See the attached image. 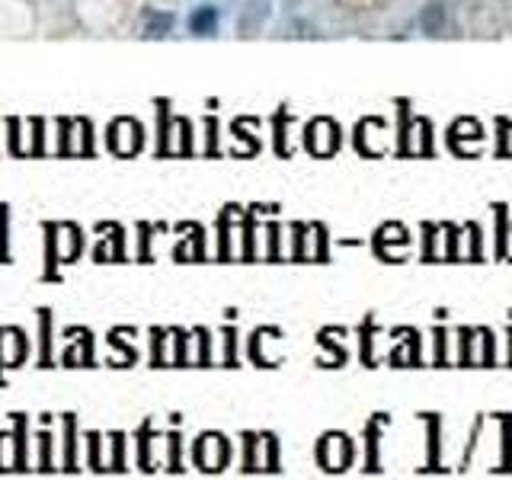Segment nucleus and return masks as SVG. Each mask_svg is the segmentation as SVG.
Instances as JSON below:
<instances>
[{"label":"nucleus","instance_id":"f257e3e1","mask_svg":"<svg viewBox=\"0 0 512 480\" xmlns=\"http://www.w3.org/2000/svg\"><path fill=\"white\" fill-rule=\"evenodd\" d=\"M189 32L192 36H215V29H218V7L212 4H202L189 13Z\"/></svg>","mask_w":512,"mask_h":480},{"label":"nucleus","instance_id":"f03ea898","mask_svg":"<svg viewBox=\"0 0 512 480\" xmlns=\"http://www.w3.org/2000/svg\"><path fill=\"white\" fill-rule=\"evenodd\" d=\"M269 7H272V0H247L244 20H240V26H244V32H253L256 26H263V20L269 16Z\"/></svg>","mask_w":512,"mask_h":480},{"label":"nucleus","instance_id":"7ed1b4c3","mask_svg":"<svg viewBox=\"0 0 512 480\" xmlns=\"http://www.w3.org/2000/svg\"><path fill=\"white\" fill-rule=\"evenodd\" d=\"M173 26V16L170 13H148V23H144V36H167Z\"/></svg>","mask_w":512,"mask_h":480},{"label":"nucleus","instance_id":"20e7f679","mask_svg":"<svg viewBox=\"0 0 512 480\" xmlns=\"http://www.w3.org/2000/svg\"><path fill=\"white\" fill-rule=\"evenodd\" d=\"M445 20V13H442V7H429L426 13H423V29L426 32H436V26Z\"/></svg>","mask_w":512,"mask_h":480}]
</instances>
